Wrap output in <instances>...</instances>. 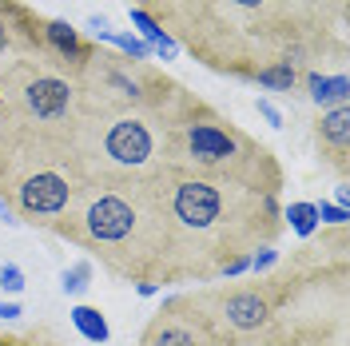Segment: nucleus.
I'll return each instance as SVG.
<instances>
[{"label": "nucleus", "instance_id": "f3484780", "mask_svg": "<svg viewBox=\"0 0 350 346\" xmlns=\"http://www.w3.org/2000/svg\"><path fill=\"white\" fill-rule=\"evenodd\" d=\"M128 16H131L135 36L152 48L155 60H175V56H179V44H175L172 36H167V32H163V28H159V24H155L148 12H144V8H139V4H128Z\"/></svg>", "mask_w": 350, "mask_h": 346}, {"label": "nucleus", "instance_id": "39448f33", "mask_svg": "<svg viewBox=\"0 0 350 346\" xmlns=\"http://www.w3.org/2000/svg\"><path fill=\"white\" fill-rule=\"evenodd\" d=\"M179 80L163 76V84L148 104L124 108H92L80 120L72 152L88 179H152L163 168V135Z\"/></svg>", "mask_w": 350, "mask_h": 346}, {"label": "nucleus", "instance_id": "cd10ccee", "mask_svg": "<svg viewBox=\"0 0 350 346\" xmlns=\"http://www.w3.org/2000/svg\"><path fill=\"white\" fill-rule=\"evenodd\" d=\"M84 24H88V32H92V44H96V40H108V32H111V21H108V16L92 12Z\"/></svg>", "mask_w": 350, "mask_h": 346}, {"label": "nucleus", "instance_id": "6ab92c4d", "mask_svg": "<svg viewBox=\"0 0 350 346\" xmlns=\"http://www.w3.org/2000/svg\"><path fill=\"white\" fill-rule=\"evenodd\" d=\"M251 84L267 88V92H283V96H291V92H299V84H303V72L283 64V60H275V64L259 68V72L251 76Z\"/></svg>", "mask_w": 350, "mask_h": 346}, {"label": "nucleus", "instance_id": "412c9836", "mask_svg": "<svg viewBox=\"0 0 350 346\" xmlns=\"http://www.w3.org/2000/svg\"><path fill=\"white\" fill-rule=\"evenodd\" d=\"M92 279H96V263L76 259V263H68L64 271H60V291H64L68 299H80V295H88Z\"/></svg>", "mask_w": 350, "mask_h": 346}, {"label": "nucleus", "instance_id": "1a4fd4ad", "mask_svg": "<svg viewBox=\"0 0 350 346\" xmlns=\"http://www.w3.org/2000/svg\"><path fill=\"white\" fill-rule=\"evenodd\" d=\"M135 346H227V343L219 338V330L207 319V310L199 303V291H183V295H172V299L159 303V310L148 319Z\"/></svg>", "mask_w": 350, "mask_h": 346}, {"label": "nucleus", "instance_id": "20e7f679", "mask_svg": "<svg viewBox=\"0 0 350 346\" xmlns=\"http://www.w3.org/2000/svg\"><path fill=\"white\" fill-rule=\"evenodd\" d=\"M163 168H187L267 195H283L286 183L279 155L259 144L251 131H243L231 116L199 100L191 88H179L167 108Z\"/></svg>", "mask_w": 350, "mask_h": 346}, {"label": "nucleus", "instance_id": "f03ea898", "mask_svg": "<svg viewBox=\"0 0 350 346\" xmlns=\"http://www.w3.org/2000/svg\"><path fill=\"white\" fill-rule=\"evenodd\" d=\"M52 235L124 282H167V215L152 179H88Z\"/></svg>", "mask_w": 350, "mask_h": 346}, {"label": "nucleus", "instance_id": "4be33fe9", "mask_svg": "<svg viewBox=\"0 0 350 346\" xmlns=\"http://www.w3.org/2000/svg\"><path fill=\"white\" fill-rule=\"evenodd\" d=\"M0 346H68L52 326H32V330H0Z\"/></svg>", "mask_w": 350, "mask_h": 346}, {"label": "nucleus", "instance_id": "f8f14e48", "mask_svg": "<svg viewBox=\"0 0 350 346\" xmlns=\"http://www.w3.org/2000/svg\"><path fill=\"white\" fill-rule=\"evenodd\" d=\"M92 52H96V44L88 40L80 28H72L68 21H48V16H44V48H40L36 60H44L48 68L68 72V76L80 80V72L88 68Z\"/></svg>", "mask_w": 350, "mask_h": 346}, {"label": "nucleus", "instance_id": "4468645a", "mask_svg": "<svg viewBox=\"0 0 350 346\" xmlns=\"http://www.w3.org/2000/svg\"><path fill=\"white\" fill-rule=\"evenodd\" d=\"M135 4H139L175 44L191 32V24L199 21V12L207 8V0H135Z\"/></svg>", "mask_w": 350, "mask_h": 346}, {"label": "nucleus", "instance_id": "c85d7f7f", "mask_svg": "<svg viewBox=\"0 0 350 346\" xmlns=\"http://www.w3.org/2000/svg\"><path fill=\"white\" fill-rule=\"evenodd\" d=\"M24 315V306L16 303V299H0V319H4V323H12V319H21Z\"/></svg>", "mask_w": 350, "mask_h": 346}, {"label": "nucleus", "instance_id": "b1692460", "mask_svg": "<svg viewBox=\"0 0 350 346\" xmlns=\"http://www.w3.org/2000/svg\"><path fill=\"white\" fill-rule=\"evenodd\" d=\"M24 287H28V275L21 263H0V291L8 299H16V295H24Z\"/></svg>", "mask_w": 350, "mask_h": 346}, {"label": "nucleus", "instance_id": "2eb2a0df", "mask_svg": "<svg viewBox=\"0 0 350 346\" xmlns=\"http://www.w3.org/2000/svg\"><path fill=\"white\" fill-rule=\"evenodd\" d=\"M24 144H28V131H24V120H21V111H16V104H12L8 80L0 72V179L12 172V163L24 152Z\"/></svg>", "mask_w": 350, "mask_h": 346}, {"label": "nucleus", "instance_id": "423d86ee", "mask_svg": "<svg viewBox=\"0 0 350 346\" xmlns=\"http://www.w3.org/2000/svg\"><path fill=\"white\" fill-rule=\"evenodd\" d=\"M88 183V172L72 148H48V144H24L12 172L0 179V195L16 223L52 231L56 219L72 207V199Z\"/></svg>", "mask_w": 350, "mask_h": 346}, {"label": "nucleus", "instance_id": "9b49d317", "mask_svg": "<svg viewBox=\"0 0 350 346\" xmlns=\"http://www.w3.org/2000/svg\"><path fill=\"white\" fill-rule=\"evenodd\" d=\"M44 48V16L21 0H0V72L12 60H36Z\"/></svg>", "mask_w": 350, "mask_h": 346}, {"label": "nucleus", "instance_id": "5701e85b", "mask_svg": "<svg viewBox=\"0 0 350 346\" xmlns=\"http://www.w3.org/2000/svg\"><path fill=\"white\" fill-rule=\"evenodd\" d=\"M108 44L120 52V56H128V60H155L152 48L139 40L135 32H116V28H111V32H108Z\"/></svg>", "mask_w": 350, "mask_h": 346}, {"label": "nucleus", "instance_id": "7c9ffc66", "mask_svg": "<svg viewBox=\"0 0 350 346\" xmlns=\"http://www.w3.org/2000/svg\"><path fill=\"white\" fill-rule=\"evenodd\" d=\"M135 295H139V299H155L159 287H155V282H135Z\"/></svg>", "mask_w": 350, "mask_h": 346}, {"label": "nucleus", "instance_id": "dca6fc26", "mask_svg": "<svg viewBox=\"0 0 350 346\" xmlns=\"http://www.w3.org/2000/svg\"><path fill=\"white\" fill-rule=\"evenodd\" d=\"M303 88H306V100H310L319 111L350 104L347 68H334V72H327V68H310V72H303Z\"/></svg>", "mask_w": 350, "mask_h": 346}, {"label": "nucleus", "instance_id": "2f4dec72", "mask_svg": "<svg viewBox=\"0 0 350 346\" xmlns=\"http://www.w3.org/2000/svg\"><path fill=\"white\" fill-rule=\"evenodd\" d=\"M0 219H4V223H16V219H12V211H8V203H4V195H0Z\"/></svg>", "mask_w": 350, "mask_h": 346}, {"label": "nucleus", "instance_id": "393cba45", "mask_svg": "<svg viewBox=\"0 0 350 346\" xmlns=\"http://www.w3.org/2000/svg\"><path fill=\"white\" fill-rule=\"evenodd\" d=\"M319 207V227H347V219H350V211L347 207H338V203H314Z\"/></svg>", "mask_w": 350, "mask_h": 346}, {"label": "nucleus", "instance_id": "ddd939ff", "mask_svg": "<svg viewBox=\"0 0 350 346\" xmlns=\"http://www.w3.org/2000/svg\"><path fill=\"white\" fill-rule=\"evenodd\" d=\"M314 148L323 168L338 175V183H347L350 175V104L327 108L314 116Z\"/></svg>", "mask_w": 350, "mask_h": 346}, {"label": "nucleus", "instance_id": "c756f323", "mask_svg": "<svg viewBox=\"0 0 350 346\" xmlns=\"http://www.w3.org/2000/svg\"><path fill=\"white\" fill-rule=\"evenodd\" d=\"M334 203L350 211V183H338V187H334Z\"/></svg>", "mask_w": 350, "mask_h": 346}, {"label": "nucleus", "instance_id": "a211bd4d", "mask_svg": "<svg viewBox=\"0 0 350 346\" xmlns=\"http://www.w3.org/2000/svg\"><path fill=\"white\" fill-rule=\"evenodd\" d=\"M68 315H72V326L80 330V338H88V343H96V346H104V343L111 338L108 315H104L100 306H88V303H80V306H72Z\"/></svg>", "mask_w": 350, "mask_h": 346}, {"label": "nucleus", "instance_id": "bb28decb", "mask_svg": "<svg viewBox=\"0 0 350 346\" xmlns=\"http://www.w3.org/2000/svg\"><path fill=\"white\" fill-rule=\"evenodd\" d=\"M255 108H259V116H262V120H267L275 131L283 128V111H279V104H275V100H267V96H262V100H255Z\"/></svg>", "mask_w": 350, "mask_h": 346}, {"label": "nucleus", "instance_id": "7ed1b4c3", "mask_svg": "<svg viewBox=\"0 0 350 346\" xmlns=\"http://www.w3.org/2000/svg\"><path fill=\"white\" fill-rule=\"evenodd\" d=\"M179 48L191 52L203 68L235 80H251L259 68L275 60L299 72L319 68V60L327 56H334L338 68L347 60V52H330V48L299 40L275 0H207V8L199 12L191 32L179 40Z\"/></svg>", "mask_w": 350, "mask_h": 346}, {"label": "nucleus", "instance_id": "9d476101", "mask_svg": "<svg viewBox=\"0 0 350 346\" xmlns=\"http://www.w3.org/2000/svg\"><path fill=\"white\" fill-rule=\"evenodd\" d=\"M291 32L306 44H319L330 52H347V0H275Z\"/></svg>", "mask_w": 350, "mask_h": 346}, {"label": "nucleus", "instance_id": "473e14b6", "mask_svg": "<svg viewBox=\"0 0 350 346\" xmlns=\"http://www.w3.org/2000/svg\"><path fill=\"white\" fill-rule=\"evenodd\" d=\"M128 4H135V0H128Z\"/></svg>", "mask_w": 350, "mask_h": 346}, {"label": "nucleus", "instance_id": "6e6552de", "mask_svg": "<svg viewBox=\"0 0 350 346\" xmlns=\"http://www.w3.org/2000/svg\"><path fill=\"white\" fill-rule=\"evenodd\" d=\"M163 68L152 60H128L116 48L92 52L88 68L80 72V92H84V111L92 108H124V104H148L159 84H163Z\"/></svg>", "mask_w": 350, "mask_h": 346}, {"label": "nucleus", "instance_id": "0eeeda50", "mask_svg": "<svg viewBox=\"0 0 350 346\" xmlns=\"http://www.w3.org/2000/svg\"><path fill=\"white\" fill-rule=\"evenodd\" d=\"M4 80L24 120L28 144H48V148L76 144V131L84 120V92L76 76L56 72L44 60H12L4 68Z\"/></svg>", "mask_w": 350, "mask_h": 346}, {"label": "nucleus", "instance_id": "f257e3e1", "mask_svg": "<svg viewBox=\"0 0 350 346\" xmlns=\"http://www.w3.org/2000/svg\"><path fill=\"white\" fill-rule=\"evenodd\" d=\"M155 187L167 215V282L239 279L251 255L283 235L279 195L187 168H159Z\"/></svg>", "mask_w": 350, "mask_h": 346}, {"label": "nucleus", "instance_id": "aec40b11", "mask_svg": "<svg viewBox=\"0 0 350 346\" xmlns=\"http://www.w3.org/2000/svg\"><path fill=\"white\" fill-rule=\"evenodd\" d=\"M283 227H291L299 239H314V231H319V207L310 199H295L291 207H283Z\"/></svg>", "mask_w": 350, "mask_h": 346}, {"label": "nucleus", "instance_id": "a878e982", "mask_svg": "<svg viewBox=\"0 0 350 346\" xmlns=\"http://www.w3.org/2000/svg\"><path fill=\"white\" fill-rule=\"evenodd\" d=\"M275 267H279V251H275V243H271V247H259V251L251 255V267H247V271H251V275H267V271H275Z\"/></svg>", "mask_w": 350, "mask_h": 346}]
</instances>
